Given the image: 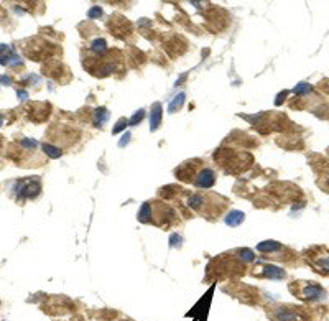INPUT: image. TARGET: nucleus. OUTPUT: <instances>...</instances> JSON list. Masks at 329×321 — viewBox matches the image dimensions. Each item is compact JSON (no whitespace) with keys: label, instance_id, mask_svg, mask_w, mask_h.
I'll return each instance as SVG.
<instances>
[{"label":"nucleus","instance_id":"39448f33","mask_svg":"<svg viewBox=\"0 0 329 321\" xmlns=\"http://www.w3.org/2000/svg\"><path fill=\"white\" fill-rule=\"evenodd\" d=\"M268 315L273 321H310L311 319L308 310H305L303 306H295V305H275L270 310Z\"/></svg>","mask_w":329,"mask_h":321},{"label":"nucleus","instance_id":"0eeeda50","mask_svg":"<svg viewBox=\"0 0 329 321\" xmlns=\"http://www.w3.org/2000/svg\"><path fill=\"white\" fill-rule=\"evenodd\" d=\"M41 186L38 180H21L18 181V199H25V198H35L40 193Z\"/></svg>","mask_w":329,"mask_h":321},{"label":"nucleus","instance_id":"9b49d317","mask_svg":"<svg viewBox=\"0 0 329 321\" xmlns=\"http://www.w3.org/2000/svg\"><path fill=\"white\" fill-rule=\"evenodd\" d=\"M160 124H161V104L156 102L153 105L152 114H150V128H152V130H156Z\"/></svg>","mask_w":329,"mask_h":321},{"label":"nucleus","instance_id":"6ab92c4d","mask_svg":"<svg viewBox=\"0 0 329 321\" xmlns=\"http://www.w3.org/2000/svg\"><path fill=\"white\" fill-rule=\"evenodd\" d=\"M94 15H101V9H92L89 12V17H94Z\"/></svg>","mask_w":329,"mask_h":321},{"label":"nucleus","instance_id":"20e7f679","mask_svg":"<svg viewBox=\"0 0 329 321\" xmlns=\"http://www.w3.org/2000/svg\"><path fill=\"white\" fill-rule=\"evenodd\" d=\"M290 291L299 300H305V302H319V300L326 298V290L321 287L316 282H306V280H299L295 283H290Z\"/></svg>","mask_w":329,"mask_h":321},{"label":"nucleus","instance_id":"dca6fc26","mask_svg":"<svg viewBox=\"0 0 329 321\" xmlns=\"http://www.w3.org/2000/svg\"><path fill=\"white\" fill-rule=\"evenodd\" d=\"M310 91H311V86L306 83H301L295 88V94H306V92H310Z\"/></svg>","mask_w":329,"mask_h":321},{"label":"nucleus","instance_id":"6e6552de","mask_svg":"<svg viewBox=\"0 0 329 321\" xmlns=\"http://www.w3.org/2000/svg\"><path fill=\"white\" fill-rule=\"evenodd\" d=\"M254 275L257 277H263V278H270V280H283L287 277V272L280 267H275V265H262L259 267V272H254Z\"/></svg>","mask_w":329,"mask_h":321},{"label":"nucleus","instance_id":"423d86ee","mask_svg":"<svg viewBox=\"0 0 329 321\" xmlns=\"http://www.w3.org/2000/svg\"><path fill=\"white\" fill-rule=\"evenodd\" d=\"M306 260L313 267L314 272L321 275H329V249L327 247H311L310 251H306Z\"/></svg>","mask_w":329,"mask_h":321},{"label":"nucleus","instance_id":"ddd939ff","mask_svg":"<svg viewBox=\"0 0 329 321\" xmlns=\"http://www.w3.org/2000/svg\"><path fill=\"white\" fill-rule=\"evenodd\" d=\"M109 119V112H107L105 109H97L94 112V124L96 125H104L105 124V120Z\"/></svg>","mask_w":329,"mask_h":321},{"label":"nucleus","instance_id":"f8f14e48","mask_svg":"<svg viewBox=\"0 0 329 321\" xmlns=\"http://www.w3.org/2000/svg\"><path fill=\"white\" fill-rule=\"evenodd\" d=\"M244 219H245V214L242 212V211H237V209H234L227 214V218H226V223L227 226H231V227H235V226H239L244 223Z\"/></svg>","mask_w":329,"mask_h":321},{"label":"nucleus","instance_id":"4468645a","mask_svg":"<svg viewBox=\"0 0 329 321\" xmlns=\"http://www.w3.org/2000/svg\"><path fill=\"white\" fill-rule=\"evenodd\" d=\"M43 150H45V153H48L51 158H58V156L61 155V152L56 147H53V145H49V144H45L43 145Z\"/></svg>","mask_w":329,"mask_h":321},{"label":"nucleus","instance_id":"7ed1b4c3","mask_svg":"<svg viewBox=\"0 0 329 321\" xmlns=\"http://www.w3.org/2000/svg\"><path fill=\"white\" fill-rule=\"evenodd\" d=\"M175 211L161 201H147L139 212L142 223H150L160 227H168L171 223H175Z\"/></svg>","mask_w":329,"mask_h":321},{"label":"nucleus","instance_id":"2eb2a0df","mask_svg":"<svg viewBox=\"0 0 329 321\" xmlns=\"http://www.w3.org/2000/svg\"><path fill=\"white\" fill-rule=\"evenodd\" d=\"M183 102H184V94H180V96H176V99L173 102L170 104V112H176V109H180V107L183 105Z\"/></svg>","mask_w":329,"mask_h":321},{"label":"nucleus","instance_id":"f3484780","mask_svg":"<svg viewBox=\"0 0 329 321\" xmlns=\"http://www.w3.org/2000/svg\"><path fill=\"white\" fill-rule=\"evenodd\" d=\"M144 114H145L144 111H139V112H135V114H133V117H132L130 120H128V122H130V125H135L137 122H140V120L144 119Z\"/></svg>","mask_w":329,"mask_h":321},{"label":"nucleus","instance_id":"1a4fd4ad","mask_svg":"<svg viewBox=\"0 0 329 321\" xmlns=\"http://www.w3.org/2000/svg\"><path fill=\"white\" fill-rule=\"evenodd\" d=\"M18 61H20L18 56L13 53V49L10 46L0 45V64H9V66H12V64H17Z\"/></svg>","mask_w":329,"mask_h":321},{"label":"nucleus","instance_id":"9d476101","mask_svg":"<svg viewBox=\"0 0 329 321\" xmlns=\"http://www.w3.org/2000/svg\"><path fill=\"white\" fill-rule=\"evenodd\" d=\"M280 249H282V246L278 244L277 240H263L257 246V251L263 252V254H275L280 251Z\"/></svg>","mask_w":329,"mask_h":321},{"label":"nucleus","instance_id":"f257e3e1","mask_svg":"<svg viewBox=\"0 0 329 321\" xmlns=\"http://www.w3.org/2000/svg\"><path fill=\"white\" fill-rule=\"evenodd\" d=\"M176 175L180 180L193 183L198 188H211L216 183V171H214L206 162L203 160H191L184 162L180 168H176Z\"/></svg>","mask_w":329,"mask_h":321},{"label":"nucleus","instance_id":"a211bd4d","mask_svg":"<svg viewBox=\"0 0 329 321\" xmlns=\"http://www.w3.org/2000/svg\"><path fill=\"white\" fill-rule=\"evenodd\" d=\"M127 122H128L127 119H120V120H119V125H116V127H114V130H112V132H114V133H117L119 130H122V128H124V127L127 125Z\"/></svg>","mask_w":329,"mask_h":321},{"label":"nucleus","instance_id":"aec40b11","mask_svg":"<svg viewBox=\"0 0 329 321\" xmlns=\"http://www.w3.org/2000/svg\"><path fill=\"white\" fill-rule=\"evenodd\" d=\"M0 125H2V116H0Z\"/></svg>","mask_w":329,"mask_h":321},{"label":"nucleus","instance_id":"f03ea898","mask_svg":"<svg viewBox=\"0 0 329 321\" xmlns=\"http://www.w3.org/2000/svg\"><path fill=\"white\" fill-rule=\"evenodd\" d=\"M227 199L214 195V193H195L188 198V204L191 209L198 211L203 216H212L216 218L227 208Z\"/></svg>","mask_w":329,"mask_h":321}]
</instances>
